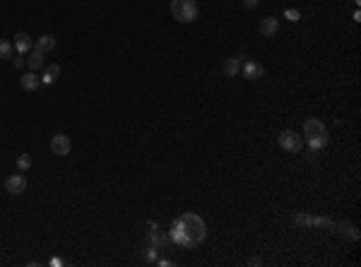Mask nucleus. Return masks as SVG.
Wrapping results in <instances>:
<instances>
[{
	"label": "nucleus",
	"mask_w": 361,
	"mask_h": 267,
	"mask_svg": "<svg viewBox=\"0 0 361 267\" xmlns=\"http://www.w3.org/2000/svg\"><path fill=\"white\" fill-rule=\"evenodd\" d=\"M258 3H260V0H244V5H246V8H248V10L258 8Z\"/></svg>",
	"instance_id": "nucleus-22"
},
{
	"label": "nucleus",
	"mask_w": 361,
	"mask_h": 267,
	"mask_svg": "<svg viewBox=\"0 0 361 267\" xmlns=\"http://www.w3.org/2000/svg\"><path fill=\"white\" fill-rule=\"evenodd\" d=\"M12 51H15V46L10 41H0V58H12Z\"/></svg>",
	"instance_id": "nucleus-17"
},
{
	"label": "nucleus",
	"mask_w": 361,
	"mask_h": 267,
	"mask_svg": "<svg viewBox=\"0 0 361 267\" xmlns=\"http://www.w3.org/2000/svg\"><path fill=\"white\" fill-rule=\"evenodd\" d=\"M55 77H61V65L58 63L46 65V70H44V75H41V85H53Z\"/></svg>",
	"instance_id": "nucleus-12"
},
{
	"label": "nucleus",
	"mask_w": 361,
	"mask_h": 267,
	"mask_svg": "<svg viewBox=\"0 0 361 267\" xmlns=\"http://www.w3.org/2000/svg\"><path fill=\"white\" fill-rule=\"evenodd\" d=\"M238 70H241V63H238V58H227V60H224V65H222V72H224V77H234Z\"/></svg>",
	"instance_id": "nucleus-14"
},
{
	"label": "nucleus",
	"mask_w": 361,
	"mask_h": 267,
	"mask_svg": "<svg viewBox=\"0 0 361 267\" xmlns=\"http://www.w3.org/2000/svg\"><path fill=\"white\" fill-rule=\"evenodd\" d=\"M44 55H46V53H41L39 48H34L32 53H29V58H27V65H29V70H32V72H36V70H41V68L46 65V60H44Z\"/></svg>",
	"instance_id": "nucleus-11"
},
{
	"label": "nucleus",
	"mask_w": 361,
	"mask_h": 267,
	"mask_svg": "<svg viewBox=\"0 0 361 267\" xmlns=\"http://www.w3.org/2000/svg\"><path fill=\"white\" fill-rule=\"evenodd\" d=\"M12 46H15V51H17L19 55H24V53H29V51L34 48V41H32V36H29V34L19 32V34L15 36V44H12Z\"/></svg>",
	"instance_id": "nucleus-9"
},
{
	"label": "nucleus",
	"mask_w": 361,
	"mask_h": 267,
	"mask_svg": "<svg viewBox=\"0 0 361 267\" xmlns=\"http://www.w3.org/2000/svg\"><path fill=\"white\" fill-rule=\"evenodd\" d=\"M260 262H263L260 258H251V260H248V265H260Z\"/></svg>",
	"instance_id": "nucleus-24"
},
{
	"label": "nucleus",
	"mask_w": 361,
	"mask_h": 267,
	"mask_svg": "<svg viewBox=\"0 0 361 267\" xmlns=\"http://www.w3.org/2000/svg\"><path fill=\"white\" fill-rule=\"evenodd\" d=\"M277 32H279V19H277V17H265V19L260 22V34H263L265 39H272Z\"/></svg>",
	"instance_id": "nucleus-7"
},
{
	"label": "nucleus",
	"mask_w": 361,
	"mask_h": 267,
	"mask_svg": "<svg viewBox=\"0 0 361 267\" xmlns=\"http://www.w3.org/2000/svg\"><path fill=\"white\" fill-rule=\"evenodd\" d=\"M152 231H154V234L149 236V238H152L154 248H164V245H166V236H164V234H159L157 229H152Z\"/></svg>",
	"instance_id": "nucleus-16"
},
{
	"label": "nucleus",
	"mask_w": 361,
	"mask_h": 267,
	"mask_svg": "<svg viewBox=\"0 0 361 267\" xmlns=\"http://www.w3.org/2000/svg\"><path fill=\"white\" fill-rule=\"evenodd\" d=\"M41 53H51L55 48V36H51V34H44V36H39V41H36V46Z\"/></svg>",
	"instance_id": "nucleus-13"
},
{
	"label": "nucleus",
	"mask_w": 361,
	"mask_h": 267,
	"mask_svg": "<svg viewBox=\"0 0 361 267\" xmlns=\"http://www.w3.org/2000/svg\"><path fill=\"white\" fill-rule=\"evenodd\" d=\"M304 135H306L308 140H313V137H325L328 135V128L323 120L318 118H308L306 123H304Z\"/></svg>",
	"instance_id": "nucleus-5"
},
{
	"label": "nucleus",
	"mask_w": 361,
	"mask_h": 267,
	"mask_svg": "<svg viewBox=\"0 0 361 267\" xmlns=\"http://www.w3.org/2000/svg\"><path fill=\"white\" fill-rule=\"evenodd\" d=\"M12 63H15V68H22L27 60H24V55H17V58H12Z\"/></svg>",
	"instance_id": "nucleus-21"
},
{
	"label": "nucleus",
	"mask_w": 361,
	"mask_h": 267,
	"mask_svg": "<svg viewBox=\"0 0 361 267\" xmlns=\"http://www.w3.org/2000/svg\"><path fill=\"white\" fill-rule=\"evenodd\" d=\"M39 85H41V77L36 75V72H32V70L19 77V87H22L24 92H34V89H39Z\"/></svg>",
	"instance_id": "nucleus-10"
},
{
	"label": "nucleus",
	"mask_w": 361,
	"mask_h": 267,
	"mask_svg": "<svg viewBox=\"0 0 361 267\" xmlns=\"http://www.w3.org/2000/svg\"><path fill=\"white\" fill-rule=\"evenodd\" d=\"M17 169H19V171H29V169H32V157H29V154H19V157H17Z\"/></svg>",
	"instance_id": "nucleus-15"
},
{
	"label": "nucleus",
	"mask_w": 361,
	"mask_h": 267,
	"mask_svg": "<svg viewBox=\"0 0 361 267\" xmlns=\"http://www.w3.org/2000/svg\"><path fill=\"white\" fill-rule=\"evenodd\" d=\"M157 265H162V267H169V265H171V260H157Z\"/></svg>",
	"instance_id": "nucleus-23"
},
{
	"label": "nucleus",
	"mask_w": 361,
	"mask_h": 267,
	"mask_svg": "<svg viewBox=\"0 0 361 267\" xmlns=\"http://www.w3.org/2000/svg\"><path fill=\"white\" fill-rule=\"evenodd\" d=\"M279 147L284 152L296 154V152L304 150V135L296 133V130H284V133H279Z\"/></svg>",
	"instance_id": "nucleus-3"
},
{
	"label": "nucleus",
	"mask_w": 361,
	"mask_h": 267,
	"mask_svg": "<svg viewBox=\"0 0 361 267\" xmlns=\"http://www.w3.org/2000/svg\"><path fill=\"white\" fill-rule=\"evenodd\" d=\"M171 12H173V17L183 24H190L197 19L195 0H171Z\"/></svg>",
	"instance_id": "nucleus-2"
},
{
	"label": "nucleus",
	"mask_w": 361,
	"mask_h": 267,
	"mask_svg": "<svg viewBox=\"0 0 361 267\" xmlns=\"http://www.w3.org/2000/svg\"><path fill=\"white\" fill-rule=\"evenodd\" d=\"M70 150H72V142H70V137H68V135L58 133V135H53V137H51V152H53L55 157H68V154H70Z\"/></svg>",
	"instance_id": "nucleus-4"
},
{
	"label": "nucleus",
	"mask_w": 361,
	"mask_h": 267,
	"mask_svg": "<svg viewBox=\"0 0 361 267\" xmlns=\"http://www.w3.org/2000/svg\"><path fill=\"white\" fill-rule=\"evenodd\" d=\"M284 17H287L289 22H298V19H301V12L294 10V8H287V10H284Z\"/></svg>",
	"instance_id": "nucleus-19"
},
{
	"label": "nucleus",
	"mask_w": 361,
	"mask_h": 267,
	"mask_svg": "<svg viewBox=\"0 0 361 267\" xmlns=\"http://www.w3.org/2000/svg\"><path fill=\"white\" fill-rule=\"evenodd\" d=\"M24 190H27V178H24L22 173H12L5 178V193L10 195H22Z\"/></svg>",
	"instance_id": "nucleus-6"
},
{
	"label": "nucleus",
	"mask_w": 361,
	"mask_h": 267,
	"mask_svg": "<svg viewBox=\"0 0 361 267\" xmlns=\"http://www.w3.org/2000/svg\"><path fill=\"white\" fill-rule=\"evenodd\" d=\"M354 3H356V5H359V3H361V0H354Z\"/></svg>",
	"instance_id": "nucleus-25"
},
{
	"label": "nucleus",
	"mask_w": 361,
	"mask_h": 267,
	"mask_svg": "<svg viewBox=\"0 0 361 267\" xmlns=\"http://www.w3.org/2000/svg\"><path fill=\"white\" fill-rule=\"evenodd\" d=\"M325 145H328V135H325V137H313V140H308V147H311V150H323Z\"/></svg>",
	"instance_id": "nucleus-18"
},
{
	"label": "nucleus",
	"mask_w": 361,
	"mask_h": 267,
	"mask_svg": "<svg viewBox=\"0 0 361 267\" xmlns=\"http://www.w3.org/2000/svg\"><path fill=\"white\" fill-rule=\"evenodd\" d=\"M241 72H244V77H248V79H260L265 75V68L260 63H255V60H248V63L241 65Z\"/></svg>",
	"instance_id": "nucleus-8"
},
{
	"label": "nucleus",
	"mask_w": 361,
	"mask_h": 267,
	"mask_svg": "<svg viewBox=\"0 0 361 267\" xmlns=\"http://www.w3.org/2000/svg\"><path fill=\"white\" fill-rule=\"evenodd\" d=\"M205 221L197 217V214L188 212L183 214V217H178V219L171 224V238L173 243L178 245H186V248H190V245H197L200 241L205 238Z\"/></svg>",
	"instance_id": "nucleus-1"
},
{
	"label": "nucleus",
	"mask_w": 361,
	"mask_h": 267,
	"mask_svg": "<svg viewBox=\"0 0 361 267\" xmlns=\"http://www.w3.org/2000/svg\"><path fill=\"white\" fill-rule=\"evenodd\" d=\"M159 260V248H147V262H157Z\"/></svg>",
	"instance_id": "nucleus-20"
}]
</instances>
